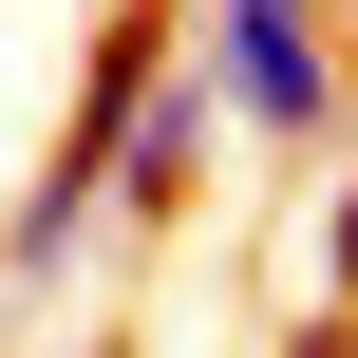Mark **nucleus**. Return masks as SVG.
I'll use <instances>...</instances> for the list:
<instances>
[{"label": "nucleus", "mask_w": 358, "mask_h": 358, "mask_svg": "<svg viewBox=\"0 0 358 358\" xmlns=\"http://www.w3.org/2000/svg\"><path fill=\"white\" fill-rule=\"evenodd\" d=\"M321 302H358V189L321 208Z\"/></svg>", "instance_id": "nucleus-1"}, {"label": "nucleus", "mask_w": 358, "mask_h": 358, "mask_svg": "<svg viewBox=\"0 0 358 358\" xmlns=\"http://www.w3.org/2000/svg\"><path fill=\"white\" fill-rule=\"evenodd\" d=\"M283 358H358V302H321V321H283Z\"/></svg>", "instance_id": "nucleus-2"}]
</instances>
